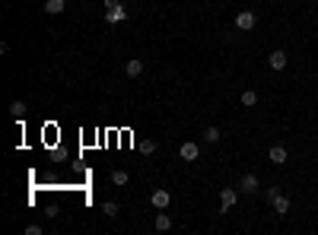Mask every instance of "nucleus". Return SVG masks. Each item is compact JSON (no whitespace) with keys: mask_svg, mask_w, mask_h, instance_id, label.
Here are the masks:
<instances>
[{"mask_svg":"<svg viewBox=\"0 0 318 235\" xmlns=\"http://www.w3.org/2000/svg\"><path fill=\"white\" fill-rule=\"evenodd\" d=\"M270 207H274V213H277V216H287V213H290V197H287V194H277Z\"/></svg>","mask_w":318,"mask_h":235,"instance_id":"obj_8","label":"nucleus"},{"mask_svg":"<svg viewBox=\"0 0 318 235\" xmlns=\"http://www.w3.org/2000/svg\"><path fill=\"white\" fill-rule=\"evenodd\" d=\"M127 181H131V175H127L124 169H115V172H112V184H118V187H124Z\"/></svg>","mask_w":318,"mask_h":235,"instance_id":"obj_15","label":"nucleus"},{"mask_svg":"<svg viewBox=\"0 0 318 235\" xmlns=\"http://www.w3.org/2000/svg\"><path fill=\"white\" fill-rule=\"evenodd\" d=\"M239 204V187H223L220 191V213H226Z\"/></svg>","mask_w":318,"mask_h":235,"instance_id":"obj_3","label":"nucleus"},{"mask_svg":"<svg viewBox=\"0 0 318 235\" xmlns=\"http://www.w3.org/2000/svg\"><path fill=\"white\" fill-rule=\"evenodd\" d=\"M267 64H270V70H287V64H290V57H287V51H270V57H267Z\"/></svg>","mask_w":318,"mask_h":235,"instance_id":"obj_7","label":"nucleus"},{"mask_svg":"<svg viewBox=\"0 0 318 235\" xmlns=\"http://www.w3.org/2000/svg\"><path fill=\"white\" fill-rule=\"evenodd\" d=\"M239 102L245 105V108H258V102H261V99H258V92H255V89H245L242 96H239Z\"/></svg>","mask_w":318,"mask_h":235,"instance_id":"obj_12","label":"nucleus"},{"mask_svg":"<svg viewBox=\"0 0 318 235\" xmlns=\"http://www.w3.org/2000/svg\"><path fill=\"white\" fill-rule=\"evenodd\" d=\"M153 229H156V232H169V229H172V216H169V213H156Z\"/></svg>","mask_w":318,"mask_h":235,"instance_id":"obj_13","label":"nucleus"},{"mask_svg":"<svg viewBox=\"0 0 318 235\" xmlns=\"http://www.w3.org/2000/svg\"><path fill=\"white\" fill-rule=\"evenodd\" d=\"M179 156L185 162H197L201 159V143H197V140H185V143L179 146Z\"/></svg>","mask_w":318,"mask_h":235,"instance_id":"obj_2","label":"nucleus"},{"mask_svg":"<svg viewBox=\"0 0 318 235\" xmlns=\"http://www.w3.org/2000/svg\"><path fill=\"white\" fill-rule=\"evenodd\" d=\"M124 73L131 76V80H137L140 73H144V61H137V57H131V61L124 64Z\"/></svg>","mask_w":318,"mask_h":235,"instance_id":"obj_10","label":"nucleus"},{"mask_svg":"<svg viewBox=\"0 0 318 235\" xmlns=\"http://www.w3.org/2000/svg\"><path fill=\"white\" fill-rule=\"evenodd\" d=\"M137 146H140V152H147V156H153V152L159 149V143H156V140H140Z\"/></svg>","mask_w":318,"mask_h":235,"instance_id":"obj_16","label":"nucleus"},{"mask_svg":"<svg viewBox=\"0 0 318 235\" xmlns=\"http://www.w3.org/2000/svg\"><path fill=\"white\" fill-rule=\"evenodd\" d=\"M150 204L156 207V210H169V207H172V194L166 191V187H159V191L150 194Z\"/></svg>","mask_w":318,"mask_h":235,"instance_id":"obj_6","label":"nucleus"},{"mask_svg":"<svg viewBox=\"0 0 318 235\" xmlns=\"http://www.w3.org/2000/svg\"><path fill=\"white\" fill-rule=\"evenodd\" d=\"M102 216L115 219V216H118V204H115V201H105V204H102Z\"/></svg>","mask_w":318,"mask_h":235,"instance_id":"obj_18","label":"nucleus"},{"mask_svg":"<svg viewBox=\"0 0 318 235\" xmlns=\"http://www.w3.org/2000/svg\"><path fill=\"white\" fill-rule=\"evenodd\" d=\"M105 7H109V10L112 7H121V0H105Z\"/></svg>","mask_w":318,"mask_h":235,"instance_id":"obj_21","label":"nucleus"},{"mask_svg":"<svg viewBox=\"0 0 318 235\" xmlns=\"http://www.w3.org/2000/svg\"><path fill=\"white\" fill-rule=\"evenodd\" d=\"M277 194H284V191H280V187H267V191H264V201H267V204H274V197H277Z\"/></svg>","mask_w":318,"mask_h":235,"instance_id":"obj_19","label":"nucleus"},{"mask_svg":"<svg viewBox=\"0 0 318 235\" xmlns=\"http://www.w3.org/2000/svg\"><path fill=\"white\" fill-rule=\"evenodd\" d=\"M26 232H29V235H42L45 229H42V226H26Z\"/></svg>","mask_w":318,"mask_h":235,"instance_id":"obj_20","label":"nucleus"},{"mask_svg":"<svg viewBox=\"0 0 318 235\" xmlns=\"http://www.w3.org/2000/svg\"><path fill=\"white\" fill-rule=\"evenodd\" d=\"M255 26H258L255 10H239V13H235V29H239V32H252Z\"/></svg>","mask_w":318,"mask_h":235,"instance_id":"obj_1","label":"nucleus"},{"mask_svg":"<svg viewBox=\"0 0 318 235\" xmlns=\"http://www.w3.org/2000/svg\"><path fill=\"white\" fill-rule=\"evenodd\" d=\"M267 159L274 162V166H287V159H290V149L284 146V143H274L267 149Z\"/></svg>","mask_w":318,"mask_h":235,"instance_id":"obj_5","label":"nucleus"},{"mask_svg":"<svg viewBox=\"0 0 318 235\" xmlns=\"http://www.w3.org/2000/svg\"><path fill=\"white\" fill-rule=\"evenodd\" d=\"M220 140H223V134H220V127H214V124H210V127H204V143H210V146H217V143H220Z\"/></svg>","mask_w":318,"mask_h":235,"instance_id":"obj_11","label":"nucleus"},{"mask_svg":"<svg viewBox=\"0 0 318 235\" xmlns=\"http://www.w3.org/2000/svg\"><path fill=\"white\" fill-rule=\"evenodd\" d=\"M105 19H109V22H124V19H127V10H121V7H112L109 13H105Z\"/></svg>","mask_w":318,"mask_h":235,"instance_id":"obj_14","label":"nucleus"},{"mask_svg":"<svg viewBox=\"0 0 318 235\" xmlns=\"http://www.w3.org/2000/svg\"><path fill=\"white\" fill-rule=\"evenodd\" d=\"M10 114H13L16 121H19V118L26 114V102H19V99H16V102H10Z\"/></svg>","mask_w":318,"mask_h":235,"instance_id":"obj_17","label":"nucleus"},{"mask_svg":"<svg viewBox=\"0 0 318 235\" xmlns=\"http://www.w3.org/2000/svg\"><path fill=\"white\" fill-rule=\"evenodd\" d=\"M239 191L242 194H258V191H261V181H258L255 172H249V175H242V178H239Z\"/></svg>","mask_w":318,"mask_h":235,"instance_id":"obj_4","label":"nucleus"},{"mask_svg":"<svg viewBox=\"0 0 318 235\" xmlns=\"http://www.w3.org/2000/svg\"><path fill=\"white\" fill-rule=\"evenodd\" d=\"M67 10V0H45V13L48 16H61Z\"/></svg>","mask_w":318,"mask_h":235,"instance_id":"obj_9","label":"nucleus"}]
</instances>
